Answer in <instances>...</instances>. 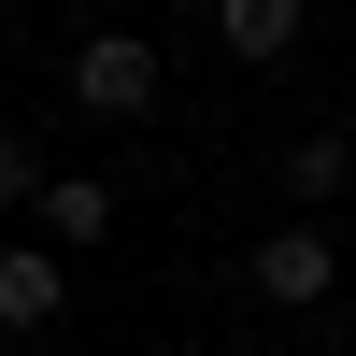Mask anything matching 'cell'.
<instances>
[{
	"label": "cell",
	"mask_w": 356,
	"mask_h": 356,
	"mask_svg": "<svg viewBox=\"0 0 356 356\" xmlns=\"http://www.w3.org/2000/svg\"><path fill=\"white\" fill-rule=\"evenodd\" d=\"M243 285H257V300H271V314H328V300H342V243H328V228H314V214H285L271 243L243 257Z\"/></svg>",
	"instance_id": "cell-2"
},
{
	"label": "cell",
	"mask_w": 356,
	"mask_h": 356,
	"mask_svg": "<svg viewBox=\"0 0 356 356\" xmlns=\"http://www.w3.org/2000/svg\"><path fill=\"white\" fill-rule=\"evenodd\" d=\"M57 314H72V271H57L43 243H0V328L29 342V328H57Z\"/></svg>",
	"instance_id": "cell-5"
},
{
	"label": "cell",
	"mask_w": 356,
	"mask_h": 356,
	"mask_svg": "<svg viewBox=\"0 0 356 356\" xmlns=\"http://www.w3.org/2000/svg\"><path fill=\"white\" fill-rule=\"evenodd\" d=\"M157 86H171V57L143 43V29H86L72 43V114H100V129H143Z\"/></svg>",
	"instance_id": "cell-1"
},
{
	"label": "cell",
	"mask_w": 356,
	"mask_h": 356,
	"mask_svg": "<svg viewBox=\"0 0 356 356\" xmlns=\"http://www.w3.org/2000/svg\"><path fill=\"white\" fill-rule=\"evenodd\" d=\"M29 200H43V143L0 114V214H29Z\"/></svg>",
	"instance_id": "cell-7"
},
{
	"label": "cell",
	"mask_w": 356,
	"mask_h": 356,
	"mask_svg": "<svg viewBox=\"0 0 356 356\" xmlns=\"http://www.w3.org/2000/svg\"><path fill=\"white\" fill-rule=\"evenodd\" d=\"M342 186H356V129H300V143H285V200H300L314 228H328Z\"/></svg>",
	"instance_id": "cell-6"
},
{
	"label": "cell",
	"mask_w": 356,
	"mask_h": 356,
	"mask_svg": "<svg viewBox=\"0 0 356 356\" xmlns=\"http://www.w3.org/2000/svg\"><path fill=\"white\" fill-rule=\"evenodd\" d=\"M100 15H129V0H100Z\"/></svg>",
	"instance_id": "cell-8"
},
{
	"label": "cell",
	"mask_w": 356,
	"mask_h": 356,
	"mask_svg": "<svg viewBox=\"0 0 356 356\" xmlns=\"http://www.w3.org/2000/svg\"><path fill=\"white\" fill-rule=\"evenodd\" d=\"M300 29H314V0H214V43L243 57V72H285Z\"/></svg>",
	"instance_id": "cell-4"
},
{
	"label": "cell",
	"mask_w": 356,
	"mask_h": 356,
	"mask_svg": "<svg viewBox=\"0 0 356 356\" xmlns=\"http://www.w3.org/2000/svg\"><path fill=\"white\" fill-rule=\"evenodd\" d=\"M29 228H43V257L72 271V257H100V243H114V186H100V171H43Z\"/></svg>",
	"instance_id": "cell-3"
}]
</instances>
